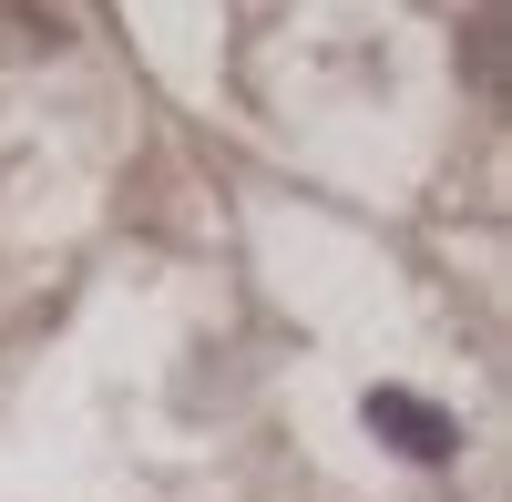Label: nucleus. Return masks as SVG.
Wrapping results in <instances>:
<instances>
[{
	"instance_id": "obj_1",
	"label": "nucleus",
	"mask_w": 512,
	"mask_h": 502,
	"mask_svg": "<svg viewBox=\"0 0 512 502\" xmlns=\"http://www.w3.org/2000/svg\"><path fill=\"white\" fill-rule=\"evenodd\" d=\"M369 431L390 451H410V462H451V451H461V421L431 410L420 390H369Z\"/></svg>"
},
{
	"instance_id": "obj_2",
	"label": "nucleus",
	"mask_w": 512,
	"mask_h": 502,
	"mask_svg": "<svg viewBox=\"0 0 512 502\" xmlns=\"http://www.w3.org/2000/svg\"><path fill=\"white\" fill-rule=\"evenodd\" d=\"M0 41H11V52H41V41H62V21H41V11H0Z\"/></svg>"
},
{
	"instance_id": "obj_3",
	"label": "nucleus",
	"mask_w": 512,
	"mask_h": 502,
	"mask_svg": "<svg viewBox=\"0 0 512 502\" xmlns=\"http://www.w3.org/2000/svg\"><path fill=\"white\" fill-rule=\"evenodd\" d=\"M472 72H482V82L502 72V11H482V21H472Z\"/></svg>"
}]
</instances>
